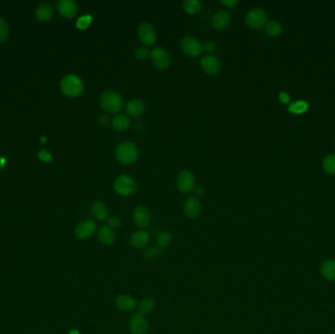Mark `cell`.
Here are the masks:
<instances>
[{
	"label": "cell",
	"instance_id": "cell-24",
	"mask_svg": "<svg viewBox=\"0 0 335 334\" xmlns=\"http://www.w3.org/2000/svg\"><path fill=\"white\" fill-rule=\"evenodd\" d=\"M156 302L154 298L152 297H144L140 300V302L137 304L138 312L142 315H148L155 310Z\"/></svg>",
	"mask_w": 335,
	"mask_h": 334
},
{
	"label": "cell",
	"instance_id": "cell-30",
	"mask_svg": "<svg viewBox=\"0 0 335 334\" xmlns=\"http://www.w3.org/2000/svg\"><path fill=\"white\" fill-rule=\"evenodd\" d=\"M323 170L330 174V175H335V155L326 156L323 160Z\"/></svg>",
	"mask_w": 335,
	"mask_h": 334
},
{
	"label": "cell",
	"instance_id": "cell-36",
	"mask_svg": "<svg viewBox=\"0 0 335 334\" xmlns=\"http://www.w3.org/2000/svg\"><path fill=\"white\" fill-rule=\"evenodd\" d=\"M38 158H39L42 162H46V163L51 162L52 159H53L52 155H51L50 153H48L47 151H45V150H41V151L38 153Z\"/></svg>",
	"mask_w": 335,
	"mask_h": 334
},
{
	"label": "cell",
	"instance_id": "cell-16",
	"mask_svg": "<svg viewBox=\"0 0 335 334\" xmlns=\"http://www.w3.org/2000/svg\"><path fill=\"white\" fill-rule=\"evenodd\" d=\"M57 9L65 18H73L78 13V5L73 0H59L57 2Z\"/></svg>",
	"mask_w": 335,
	"mask_h": 334
},
{
	"label": "cell",
	"instance_id": "cell-21",
	"mask_svg": "<svg viewBox=\"0 0 335 334\" xmlns=\"http://www.w3.org/2000/svg\"><path fill=\"white\" fill-rule=\"evenodd\" d=\"M91 214L98 221H107L108 219V208L106 204L102 201H95L91 205Z\"/></svg>",
	"mask_w": 335,
	"mask_h": 334
},
{
	"label": "cell",
	"instance_id": "cell-10",
	"mask_svg": "<svg viewBox=\"0 0 335 334\" xmlns=\"http://www.w3.org/2000/svg\"><path fill=\"white\" fill-rule=\"evenodd\" d=\"M150 56L156 68L159 70H166L171 65V58L165 49L156 47L150 52Z\"/></svg>",
	"mask_w": 335,
	"mask_h": 334
},
{
	"label": "cell",
	"instance_id": "cell-39",
	"mask_svg": "<svg viewBox=\"0 0 335 334\" xmlns=\"http://www.w3.org/2000/svg\"><path fill=\"white\" fill-rule=\"evenodd\" d=\"M279 99H280L281 102H283V103H288L289 100H290V97H289V96H288L286 92L281 91V92L279 93Z\"/></svg>",
	"mask_w": 335,
	"mask_h": 334
},
{
	"label": "cell",
	"instance_id": "cell-6",
	"mask_svg": "<svg viewBox=\"0 0 335 334\" xmlns=\"http://www.w3.org/2000/svg\"><path fill=\"white\" fill-rule=\"evenodd\" d=\"M96 223L92 219H85L80 222L75 228V236L80 240L90 238L96 231Z\"/></svg>",
	"mask_w": 335,
	"mask_h": 334
},
{
	"label": "cell",
	"instance_id": "cell-23",
	"mask_svg": "<svg viewBox=\"0 0 335 334\" xmlns=\"http://www.w3.org/2000/svg\"><path fill=\"white\" fill-rule=\"evenodd\" d=\"M321 274L327 280H335V260H325L321 266Z\"/></svg>",
	"mask_w": 335,
	"mask_h": 334
},
{
	"label": "cell",
	"instance_id": "cell-1",
	"mask_svg": "<svg viewBox=\"0 0 335 334\" xmlns=\"http://www.w3.org/2000/svg\"><path fill=\"white\" fill-rule=\"evenodd\" d=\"M115 154L117 160L121 164L131 165L136 161L138 156V150L135 144L130 141H125L117 146Z\"/></svg>",
	"mask_w": 335,
	"mask_h": 334
},
{
	"label": "cell",
	"instance_id": "cell-27",
	"mask_svg": "<svg viewBox=\"0 0 335 334\" xmlns=\"http://www.w3.org/2000/svg\"><path fill=\"white\" fill-rule=\"evenodd\" d=\"M309 109V104L306 101L299 100L291 103L288 107V111L293 114H303Z\"/></svg>",
	"mask_w": 335,
	"mask_h": 334
},
{
	"label": "cell",
	"instance_id": "cell-7",
	"mask_svg": "<svg viewBox=\"0 0 335 334\" xmlns=\"http://www.w3.org/2000/svg\"><path fill=\"white\" fill-rule=\"evenodd\" d=\"M149 323L145 316L139 312L134 313L129 320V330L131 334H146L148 332Z\"/></svg>",
	"mask_w": 335,
	"mask_h": 334
},
{
	"label": "cell",
	"instance_id": "cell-15",
	"mask_svg": "<svg viewBox=\"0 0 335 334\" xmlns=\"http://www.w3.org/2000/svg\"><path fill=\"white\" fill-rule=\"evenodd\" d=\"M204 72L209 75H217L221 70V63L219 59L213 55H205L200 61Z\"/></svg>",
	"mask_w": 335,
	"mask_h": 334
},
{
	"label": "cell",
	"instance_id": "cell-13",
	"mask_svg": "<svg viewBox=\"0 0 335 334\" xmlns=\"http://www.w3.org/2000/svg\"><path fill=\"white\" fill-rule=\"evenodd\" d=\"M116 307L122 312H133L137 309V302L129 294H119L115 299Z\"/></svg>",
	"mask_w": 335,
	"mask_h": 334
},
{
	"label": "cell",
	"instance_id": "cell-26",
	"mask_svg": "<svg viewBox=\"0 0 335 334\" xmlns=\"http://www.w3.org/2000/svg\"><path fill=\"white\" fill-rule=\"evenodd\" d=\"M182 8L189 15H195L201 10V3L198 0H185L182 2Z\"/></svg>",
	"mask_w": 335,
	"mask_h": 334
},
{
	"label": "cell",
	"instance_id": "cell-8",
	"mask_svg": "<svg viewBox=\"0 0 335 334\" xmlns=\"http://www.w3.org/2000/svg\"><path fill=\"white\" fill-rule=\"evenodd\" d=\"M137 36L140 39L141 43L146 47L152 46L155 43L156 37H157L155 29L153 28L152 25L147 22H143L138 26Z\"/></svg>",
	"mask_w": 335,
	"mask_h": 334
},
{
	"label": "cell",
	"instance_id": "cell-17",
	"mask_svg": "<svg viewBox=\"0 0 335 334\" xmlns=\"http://www.w3.org/2000/svg\"><path fill=\"white\" fill-rule=\"evenodd\" d=\"M97 239L102 245L111 246L116 241V234L112 228L108 226H102L97 231Z\"/></svg>",
	"mask_w": 335,
	"mask_h": 334
},
{
	"label": "cell",
	"instance_id": "cell-9",
	"mask_svg": "<svg viewBox=\"0 0 335 334\" xmlns=\"http://www.w3.org/2000/svg\"><path fill=\"white\" fill-rule=\"evenodd\" d=\"M245 21L252 29H261L267 24V14L260 8H253L247 13Z\"/></svg>",
	"mask_w": 335,
	"mask_h": 334
},
{
	"label": "cell",
	"instance_id": "cell-37",
	"mask_svg": "<svg viewBox=\"0 0 335 334\" xmlns=\"http://www.w3.org/2000/svg\"><path fill=\"white\" fill-rule=\"evenodd\" d=\"M221 3L228 8H232L237 4V0H221Z\"/></svg>",
	"mask_w": 335,
	"mask_h": 334
},
{
	"label": "cell",
	"instance_id": "cell-38",
	"mask_svg": "<svg viewBox=\"0 0 335 334\" xmlns=\"http://www.w3.org/2000/svg\"><path fill=\"white\" fill-rule=\"evenodd\" d=\"M203 50H206L207 52H212V51L215 50V44L213 42L209 41V42H207V43L204 44Z\"/></svg>",
	"mask_w": 335,
	"mask_h": 334
},
{
	"label": "cell",
	"instance_id": "cell-34",
	"mask_svg": "<svg viewBox=\"0 0 335 334\" xmlns=\"http://www.w3.org/2000/svg\"><path fill=\"white\" fill-rule=\"evenodd\" d=\"M107 226L112 228L113 230L114 229H118L122 227V221L118 217H111V218H108L107 219Z\"/></svg>",
	"mask_w": 335,
	"mask_h": 334
},
{
	"label": "cell",
	"instance_id": "cell-11",
	"mask_svg": "<svg viewBox=\"0 0 335 334\" xmlns=\"http://www.w3.org/2000/svg\"><path fill=\"white\" fill-rule=\"evenodd\" d=\"M177 186L182 193H188L194 189L195 178L189 171H181L177 177Z\"/></svg>",
	"mask_w": 335,
	"mask_h": 334
},
{
	"label": "cell",
	"instance_id": "cell-29",
	"mask_svg": "<svg viewBox=\"0 0 335 334\" xmlns=\"http://www.w3.org/2000/svg\"><path fill=\"white\" fill-rule=\"evenodd\" d=\"M266 32L269 36H279L282 32V27L276 21H272L268 23L266 26Z\"/></svg>",
	"mask_w": 335,
	"mask_h": 334
},
{
	"label": "cell",
	"instance_id": "cell-25",
	"mask_svg": "<svg viewBox=\"0 0 335 334\" xmlns=\"http://www.w3.org/2000/svg\"><path fill=\"white\" fill-rule=\"evenodd\" d=\"M112 125L116 131H126L130 127V119L126 115H118L113 118Z\"/></svg>",
	"mask_w": 335,
	"mask_h": 334
},
{
	"label": "cell",
	"instance_id": "cell-5",
	"mask_svg": "<svg viewBox=\"0 0 335 334\" xmlns=\"http://www.w3.org/2000/svg\"><path fill=\"white\" fill-rule=\"evenodd\" d=\"M180 47L183 53L189 57H197L203 52L202 43L194 36H184L181 39Z\"/></svg>",
	"mask_w": 335,
	"mask_h": 334
},
{
	"label": "cell",
	"instance_id": "cell-31",
	"mask_svg": "<svg viewBox=\"0 0 335 334\" xmlns=\"http://www.w3.org/2000/svg\"><path fill=\"white\" fill-rule=\"evenodd\" d=\"M161 254H162V248H160L159 246L146 247L143 252L144 257L148 258V259H154V258L161 256Z\"/></svg>",
	"mask_w": 335,
	"mask_h": 334
},
{
	"label": "cell",
	"instance_id": "cell-3",
	"mask_svg": "<svg viewBox=\"0 0 335 334\" xmlns=\"http://www.w3.org/2000/svg\"><path fill=\"white\" fill-rule=\"evenodd\" d=\"M100 105L109 113H118L123 107V99L119 93L106 90L100 96Z\"/></svg>",
	"mask_w": 335,
	"mask_h": 334
},
{
	"label": "cell",
	"instance_id": "cell-14",
	"mask_svg": "<svg viewBox=\"0 0 335 334\" xmlns=\"http://www.w3.org/2000/svg\"><path fill=\"white\" fill-rule=\"evenodd\" d=\"M184 214L189 219H196L201 213V204L195 196H189L183 204Z\"/></svg>",
	"mask_w": 335,
	"mask_h": 334
},
{
	"label": "cell",
	"instance_id": "cell-19",
	"mask_svg": "<svg viewBox=\"0 0 335 334\" xmlns=\"http://www.w3.org/2000/svg\"><path fill=\"white\" fill-rule=\"evenodd\" d=\"M150 240V235L147 231L144 230H138L133 232L130 238V243L133 248L136 249H141L146 247Z\"/></svg>",
	"mask_w": 335,
	"mask_h": 334
},
{
	"label": "cell",
	"instance_id": "cell-41",
	"mask_svg": "<svg viewBox=\"0 0 335 334\" xmlns=\"http://www.w3.org/2000/svg\"><path fill=\"white\" fill-rule=\"evenodd\" d=\"M5 165V159L2 157L0 158V166H4Z\"/></svg>",
	"mask_w": 335,
	"mask_h": 334
},
{
	"label": "cell",
	"instance_id": "cell-35",
	"mask_svg": "<svg viewBox=\"0 0 335 334\" xmlns=\"http://www.w3.org/2000/svg\"><path fill=\"white\" fill-rule=\"evenodd\" d=\"M91 22V17L89 15H84L82 18H80L77 22V27L80 29H85L87 28Z\"/></svg>",
	"mask_w": 335,
	"mask_h": 334
},
{
	"label": "cell",
	"instance_id": "cell-4",
	"mask_svg": "<svg viewBox=\"0 0 335 334\" xmlns=\"http://www.w3.org/2000/svg\"><path fill=\"white\" fill-rule=\"evenodd\" d=\"M113 188L121 196H131L136 192L137 186L132 177L128 175H121L115 179Z\"/></svg>",
	"mask_w": 335,
	"mask_h": 334
},
{
	"label": "cell",
	"instance_id": "cell-32",
	"mask_svg": "<svg viewBox=\"0 0 335 334\" xmlns=\"http://www.w3.org/2000/svg\"><path fill=\"white\" fill-rule=\"evenodd\" d=\"M9 35V26L7 22L0 16V43L5 41Z\"/></svg>",
	"mask_w": 335,
	"mask_h": 334
},
{
	"label": "cell",
	"instance_id": "cell-18",
	"mask_svg": "<svg viewBox=\"0 0 335 334\" xmlns=\"http://www.w3.org/2000/svg\"><path fill=\"white\" fill-rule=\"evenodd\" d=\"M231 22V16L226 10H220L212 18V25L216 30L223 31L228 28Z\"/></svg>",
	"mask_w": 335,
	"mask_h": 334
},
{
	"label": "cell",
	"instance_id": "cell-40",
	"mask_svg": "<svg viewBox=\"0 0 335 334\" xmlns=\"http://www.w3.org/2000/svg\"><path fill=\"white\" fill-rule=\"evenodd\" d=\"M195 193H196L198 196H203L204 193H205V190H204V188L202 186H197V187H195Z\"/></svg>",
	"mask_w": 335,
	"mask_h": 334
},
{
	"label": "cell",
	"instance_id": "cell-20",
	"mask_svg": "<svg viewBox=\"0 0 335 334\" xmlns=\"http://www.w3.org/2000/svg\"><path fill=\"white\" fill-rule=\"evenodd\" d=\"M53 13H54L53 6L50 3L44 2L37 6L36 10V18L39 22H48L52 18Z\"/></svg>",
	"mask_w": 335,
	"mask_h": 334
},
{
	"label": "cell",
	"instance_id": "cell-33",
	"mask_svg": "<svg viewBox=\"0 0 335 334\" xmlns=\"http://www.w3.org/2000/svg\"><path fill=\"white\" fill-rule=\"evenodd\" d=\"M134 56L139 60L147 59L150 56V52L146 47H138L134 50Z\"/></svg>",
	"mask_w": 335,
	"mask_h": 334
},
{
	"label": "cell",
	"instance_id": "cell-22",
	"mask_svg": "<svg viewBox=\"0 0 335 334\" xmlns=\"http://www.w3.org/2000/svg\"><path fill=\"white\" fill-rule=\"evenodd\" d=\"M144 103L140 99H132L128 106H127V113L132 118H137L139 117L144 112Z\"/></svg>",
	"mask_w": 335,
	"mask_h": 334
},
{
	"label": "cell",
	"instance_id": "cell-2",
	"mask_svg": "<svg viewBox=\"0 0 335 334\" xmlns=\"http://www.w3.org/2000/svg\"><path fill=\"white\" fill-rule=\"evenodd\" d=\"M61 90L65 96L76 97L80 96L84 89V84L81 78L76 75H68L61 81Z\"/></svg>",
	"mask_w": 335,
	"mask_h": 334
},
{
	"label": "cell",
	"instance_id": "cell-28",
	"mask_svg": "<svg viewBox=\"0 0 335 334\" xmlns=\"http://www.w3.org/2000/svg\"><path fill=\"white\" fill-rule=\"evenodd\" d=\"M172 242V235L169 231H161L157 236V246L164 249L167 247Z\"/></svg>",
	"mask_w": 335,
	"mask_h": 334
},
{
	"label": "cell",
	"instance_id": "cell-12",
	"mask_svg": "<svg viewBox=\"0 0 335 334\" xmlns=\"http://www.w3.org/2000/svg\"><path fill=\"white\" fill-rule=\"evenodd\" d=\"M132 218L134 224L139 228H146L151 223V214L149 210L144 206H137L134 208Z\"/></svg>",
	"mask_w": 335,
	"mask_h": 334
}]
</instances>
